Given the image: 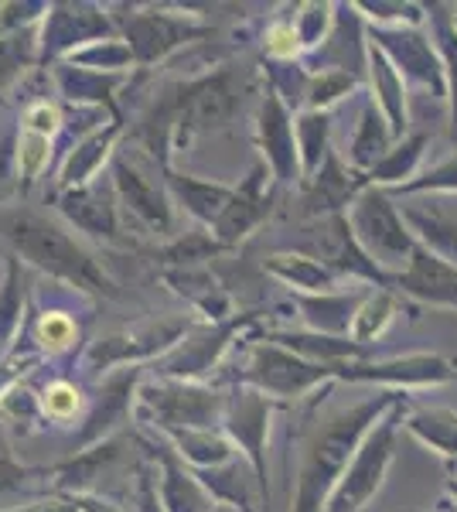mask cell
Instances as JSON below:
<instances>
[{
    "label": "cell",
    "mask_w": 457,
    "mask_h": 512,
    "mask_svg": "<svg viewBox=\"0 0 457 512\" xmlns=\"http://www.w3.org/2000/svg\"><path fill=\"white\" fill-rule=\"evenodd\" d=\"M116 21L99 4H48L41 21V62H65L72 52L113 38Z\"/></svg>",
    "instance_id": "11"
},
{
    "label": "cell",
    "mask_w": 457,
    "mask_h": 512,
    "mask_svg": "<svg viewBox=\"0 0 457 512\" xmlns=\"http://www.w3.org/2000/svg\"><path fill=\"white\" fill-rule=\"evenodd\" d=\"M137 512H164L161 495H157V478L151 475V468H140V478H137Z\"/></svg>",
    "instance_id": "52"
},
{
    "label": "cell",
    "mask_w": 457,
    "mask_h": 512,
    "mask_svg": "<svg viewBox=\"0 0 457 512\" xmlns=\"http://www.w3.org/2000/svg\"><path fill=\"white\" fill-rule=\"evenodd\" d=\"M338 379H376V383H434V379H447V366L440 359H393V362H379V366H342Z\"/></svg>",
    "instance_id": "32"
},
{
    "label": "cell",
    "mask_w": 457,
    "mask_h": 512,
    "mask_svg": "<svg viewBox=\"0 0 457 512\" xmlns=\"http://www.w3.org/2000/svg\"><path fill=\"white\" fill-rule=\"evenodd\" d=\"M294 253L314 256L318 263H324L328 270H335L338 277H365V280H386V274L362 253L359 239H355L352 226H348L345 212H335V216L324 219H311L304 226L301 239H297Z\"/></svg>",
    "instance_id": "10"
},
{
    "label": "cell",
    "mask_w": 457,
    "mask_h": 512,
    "mask_svg": "<svg viewBox=\"0 0 457 512\" xmlns=\"http://www.w3.org/2000/svg\"><path fill=\"white\" fill-rule=\"evenodd\" d=\"M417 188H457V161L444 164V168H437V171H430L423 181L406 185V192H417Z\"/></svg>",
    "instance_id": "53"
},
{
    "label": "cell",
    "mask_w": 457,
    "mask_h": 512,
    "mask_svg": "<svg viewBox=\"0 0 457 512\" xmlns=\"http://www.w3.org/2000/svg\"><path fill=\"white\" fill-rule=\"evenodd\" d=\"M164 437H168V448L178 454L188 468H195V472L219 468L239 454L236 444L229 441V434H222V431H174Z\"/></svg>",
    "instance_id": "30"
},
{
    "label": "cell",
    "mask_w": 457,
    "mask_h": 512,
    "mask_svg": "<svg viewBox=\"0 0 457 512\" xmlns=\"http://www.w3.org/2000/svg\"><path fill=\"white\" fill-rule=\"evenodd\" d=\"M24 328V277L21 260H7V274L0 284V349L18 338Z\"/></svg>",
    "instance_id": "39"
},
{
    "label": "cell",
    "mask_w": 457,
    "mask_h": 512,
    "mask_svg": "<svg viewBox=\"0 0 457 512\" xmlns=\"http://www.w3.org/2000/svg\"><path fill=\"white\" fill-rule=\"evenodd\" d=\"M41 420V403H38V393H31L28 386L14 383L11 390L0 396V424L7 427H18V431H31L38 427Z\"/></svg>",
    "instance_id": "45"
},
{
    "label": "cell",
    "mask_w": 457,
    "mask_h": 512,
    "mask_svg": "<svg viewBox=\"0 0 457 512\" xmlns=\"http://www.w3.org/2000/svg\"><path fill=\"white\" fill-rule=\"evenodd\" d=\"M400 287L417 297H427V301L457 304V267H451L447 260H437L434 253L417 246L406 270L400 274Z\"/></svg>",
    "instance_id": "27"
},
{
    "label": "cell",
    "mask_w": 457,
    "mask_h": 512,
    "mask_svg": "<svg viewBox=\"0 0 457 512\" xmlns=\"http://www.w3.org/2000/svg\"><path fill=\"white\" fill-rule=\"evenodd\" d=\"M21 130H35V134L55 137L58 130H62V113H58L55 103H48V99H38V103L24 106Z\"/></svg>",
    "instance_id": "51"
},
{
    "label": "cell",
    "mask_w": 457,
    "mask_h": 512,
    "mask_svg": "<svg viewBox=\"0 0 457 512\" xmlns=\"http://www.w3.org/2000/svg\"><path fill=\"white\" fill-rule=\"evenodd\" d=\"M267 342H277L284 349L297 352L301 359H311L318 366H348V359H362L369 345H359L355 338L314 335V332H277L267 335Z\"/></svg>",
    "instance_id": "29"
},
{
    "label": "cell",
    "mask_w": 457,
    "mask_h": 512,
    "mask_svg": "<svg viewBox=\"0 0 457 512\" xmlns=\"http://www.w3.org/2000/svg\"><path fill=\"white\" fill-rule=\"evenodd\" d=\"M400 417H403V407L396 403V407L389 410L369 434H365L362 448L355 451L352 465L345 468L342 482L335 485V492H331L324 512H359L365 502L376 495L382 478H386L389 461H393V441H396Z\"/></svg>",
    "instance_id": "6"
},
{
    "label": "cell",
    "mask_w": 457,
    "mask_h": 512,
    "mask_svg": "<svg viewBox=\"0 0 457 512\" xmlns=\"http://www.w3.org/2000/svg\"><path fill=\"white\" fill-rule=\"evenodd\" d=\"M369 76H372V89H376L379 110L382 117L389 120L393 134H403L406 130V103H403V76L386 55L379 52L369 41Z\"/></svg>",
    "instance_id": "33"
},
{
    "label": "cell",
    "mask_w": 457,
    "mask_h": 512,
    "mask_svg": "<svg viewBox=\"0 0 457 512\" xmlns=\"http://www.w3.org/2000/svg\"><path fill=\"white\" fill-rule=\"evenodd\" d=\"M338 373H342V366H318V362L301 359L297 352L263 338L249 349L243 379L249 390L270 396V400H297V396L311 393L314 386L338 379Z\"/></svg>",
    "instance_id": "5"
},
{
    "label": "cell",
    "mask_w": 457,
    "mask_h": 512,
    "mask_svg": "<svg viewBox=\"0 0 457 512\" xmlns=\"http://www.w3.org/2000/svg\"><path fill=\"white\" fill-rule=\"evenodd\" d=\"M65 62L76 65V69L106 72V76H127L130 65H137L134 62V52H130V45L120 35L103 38V41H93V45H86V48H79V52H72Z\"/></svg>",
    "instance_id": "37"
},
{
    "label": "cell",
    "mask_w": 457,
    "mask_h": 512,
    "mask_svg": "<svg viewBox=\"0 0 457 512\" xmlns=\"http://www.w3.org/2000/svg\"><path fill=\"white\" fill-rule=\"evenodd\" d=\"M151 451L157 461V495H161L164 512H212L215 509L212 492L202 485L195 468H188L168 444H154Z\"/></svg>",
    "instance_id": "18"
},
{
    "label": "cell",
    "mask_w": 457,
    "mask_h": 512,
    "mask_svg": "<svg viewBox=\"0 0 457 512\" xmlns=\"http://www.w3.org/2000/svg\"><path fill=\"white\" fill-rule=\"evenodd\" d=\"M297 137V158H301V178L311 181L331 158V113L304 110L294 123Z\"/></svg>",
    "instance_id": "34"
},
{
    "label": "cell",
    "mask_w": 457,
    "mask_h": 512,
    "mask_svg": "<svg viewBox=\"0 0 457 512\" xmlns=\"http://www.w3.org/2000/svg\"><path fill=\"white\" fill-rule=\"evenodd\" d=\"M270 417H273V400L249 386L229 393L226 407V427L229 441L246 454V461L253 465V472L260 475V482L267 485V434H270Z\"/></svg>",
    "instance_id": "14"
},
{
    "label": "cell",
    "mask_w": 457,
    "mask_h": 512,
    "mask_svg": "<svg viewBox=\"0 0 457 512\" xmlns=\"http://www.w3.org/2000/svg\"><path fill=\"white\" fill-rule=\"evenodd\" d=\"M48 161H52V137L35 134V130H18L14 140V164H18V178L24 181V188L35 185L45 175Z\"/></svg>",
    "instance_id": "40"
},
{
    "label": "cell",
    "mask_w": 457,
    "mask_h": 512,
    "mask_svg": "<svg viewBox=\"0 0 457 512\" xmlns=\"http://www.w3.org/2000/svg\"><path fill=\"white\" fill-rule=\"evenodd\" d=\"M41 475L35 468H24L11 451V437H7L4 424H0V495L24 492L31 485V478Z\"/></svg>",
    "instance_id": "50"
},
{
    "label": "cell",
    "mask_w": 457,
    "mask_h": 512,
    "mask_svg": "<svg viewBox=\"0 0 457 512\" xmlns=\"http://www.w3.org/2000/svg\"><path fill=\"white\" fill-rule=\"evenodd\" d=\"M123 448H127V434H113V437H106V441L93 444V448L76 451L69 461H62V465L41 468V475L52 478V485H55L58 492H65V495H86L89 485H93L96 478L103 475L116 458H120Z\"/></svg>",
    "instance_id": "21"
},
{
    "label": "cell",
    "mask_w": 457,
    "mask_h": 512,
    "mask_svg": "<svg viewBox=\"0 0 457 512\" xmlns=\"http://www.w3.org/2000/svg\"><path fill=\"white\" fill-rule=\"evenodd\" d=\"M137 383H140L137 366L120 369V373L103 379V386L96 390L93 407H89V414H86V424H82V431H79V451L113 437L116 427L130 417V403H134V396H137Z\"/></svg>",
    "instance_id": "17"
},
{
    "label": "cell",
    "mask_w": 457,
    "mask_h": 512,
    "mask_svg": "<svg viewBox=\"0 0 457 512\" xmlns=\"http://www.w3.org/2000/svg\"><path fill=\"white\" fill-rule=\"evenodd\" d=\"M24 362H28V359H0V396L11 390L14 383H18Z\"/></svg>",
    "instance_id": "56"
},
{
    "label": "cell",
    "mask_w": 457,
    "mask_h": 512,
    "mask_svg": "<svg viewBox=\"0 0 457 512\" xmlns=\"http://www.w3.org/2000/svg\"><path fill=\"white\" fill-rule=\"evenodd\" d=\"M168 280L188 297L191 304H195L198 311H205V315H209L212 321H229L232 318L229 315V294L222 291L219 284H215L212 274L191 267V270H171Z\"/></svg>",
    "instance_id": "35"
},
{
    "label": "cell",
    "mask_w": 457,
    "mask_h": 512,
    "mask_svg": "<svg viewBox=\"0 0 457 512\" xmlns=\"http://www.w3.org/2000/svg\"><path fill=\"white\" fill-rule=\"evenodd\" d=\"M110 181H113L116 202H120L140 226L151 229L154 236L171 233L174 212H171L168 185H161L137 154L116 151L110 158Z\"/></svg>",
    "instance_id": "7"
},
{
    "label": "cell",
    "mask_w": 457,
    "mask_h": 512,
    "mask_svg": "<svg viewBox=\"0 0 457 512\" xmlns=\"http://www.w3.org/2000/svg\"><path fill=\"white\" fill-rule=\"evenodd\" d=\"M55 82L58 93L69 99L72 106H86V110H106L110 117H116V93L123 86V76H106V72L93 69H76L69 62H55ZM120 120V117H116Z\"/></svg>",
    "instance_id": "25"
},
{
    "label": "cell",
    "mask_w": 457,
    "mask_h": 512,
    "mask_svg": "<svg viewBox=\"0 0 457 512\" xmlns=\"http://www.w3.org/2000/svg\"><path fill=\"white\" fill-rule=\"evenodd\" d=\"M0 352H4V349H0Z\"/></svg>",
    "instance_id": "58"
},
{
    "label": "cell",
    "mask_w": 457,
    "mask_h": 512,
    "mask_svg": "<svg viewBox=\"0 0 457 512\" xmlns=\"http://www.w3.org/2000/svg\"><path fill=\"white\" fill-rule=\"evenodd\" d=\"M31 342L41 355H69L79 342V321L69 311H41L31 325Z\"/></svg>",
    "instance_id": "38"
},
{
    "label": "cell",
    "mask_w": 457,
    "mask_h": 512,
    "mask_svg": "<svg viewBox=\"0 0 457 512\" xmlns=\"http://www.w3.org/2000/svg\"><path fill=\"white\" fill-rule=\"evenodd\" d=\"M372 45H376L393 65H400V72H406L410 79L430 86L437 96L444 93V82H440V69H437L434 52H430V45L417 35V31L379 28V31H372Z\"/></svg>",
    "instance_id": "23"
},
{
    "label": "cell",
    "mask_w": 457,
    "mask_h": 512,
    "mask_svg": "<svg viewBox=\"0 0 457 512\" xmlns=\"http://www.w3.org/2000/svg\"><path fill=\"white\" fill-rule=\"evenodd\" d=\"M195 321L191 318H168L151 321V325L127 328V332L106 335L89 345L86 366L89 369H113V366H134L140 359H151L157 352H171L185 338Z\"/></svg>",
    "instance_id": "12"
},
{
    "label": "cell",
    "mask_w": 457,
    "mask_h": 512,
    "mask_svg": "<svg viewBox=\"0 0 457 512\" xmlns=\"http://www.w3.org/2000/svg\"><path fill=\"white\" fill-rule=\"evenodd\" d=\"M229 396L222 390L185 379H151L137 386V414L161 434L174 431H219L226 420Z\"/></svg>",
    "instance_id": "3"
},
{
    "label": "cell",
    "mask_w": 457,
    "mask_h": 512,
    "mask_svg": "<svg viewBox=\"0 0 457 512\" xmlns=\"http://www.w3.org/2000/svg\"><path fill=\"white\" fill-rule=\"evenodd\" d=\"M263 52H267L277 65H287L294 59H301L304 48H301V38H297L294 18H280V21H273L267 31H263Z\"/></svg>",
    "instance_id": "49"
},
{
    "label": "cell",
    "mask_w": 457,
    "mask_h": 512,
    "mask_svg": "<svg viewBox=\"0 0 457 512\" xmlns=\"http://www.w3.org/2000/svg\"><path fill=\"white\" fill-rule=\"evenodd\" d=\"M58 212L72 222L82 233L93 239H106V243H123V226H120V202H116L113 181H89L72 192H58Z\"/></svg>",
    "instance_id": "16"
},
{
    "label": "cell",
    "mask_w": 457,
    "mask_h": 512,
    "mask_svg": "<svg viewBox=\"0 0 457 512\" xmlns=\"http://www.w3.org/2000/svg\"><path fill=\"white\" fill-rule=\"evenodd\" d=\"M253 325V315H232L229 321H212V325L191 328V332L157 359L154 373L157 379H185V383H198L209 369L219 366L222 352L232 345V338Z\"/></svg>",
    "instance_id": "9"
},
{
    "label": "cell",
    "mask_w": 457,
    "mask_h": 512,
    "mask_svg": "<svg viewBox=\"0 0 457 512\" xmlns=\"http://www.w3.org/2000/svg\"><path fill=\"white\" fill-rule=\"evenodd\" d=\"M406 427L434 448L457 454V414H451V410H420V414L406 420Z\"/></svg>",
    "instance_id": "42"
},
{
    "label": "cell",
    "mask_w": 457,
    "mask_h": 512,
    "mask_svg": "<svg viewBox=\"0 0 457 512\" xmlns=\"http://www.w3.org/2000/svg\"><path fill=\"white\" fill-rule=\"evenodd\" d=\"M400 403L396 393H379L362 403L338 410V414L318 420L307 431L301 448V472H297V492L290 512H324L335 485L342 482L345 468L352 465L355 451L362 448L365 434L376 427L386 410Z\"/></svg>",
    "instance_id": "1"
},
{
    "label": "cell",
    "mask_w": 457,
    "mask_h": 512,
    "mask_svg": "<svg viewBox=\"0 0 457 512\" xmlns=\"http://www.w3.org/2000/svg\"><path fill=\"white\" fill-rule=\"evenodd\" d=\"M393 137H396L393 127L382 117L379 106L365 103L359 113V123H355V137L348 140L345 158L352 161L355 171H372L389 151H393Z\"/></svg>",
    "instance_id": "28"
},
{
    "label": "cell",
    "mask_w": 457,
    "mask_h": 512,
    "mask_svg": "<svg viewBox=\"0 0 457 512\" xmlns=\"http://www.w3.org/2000/svg\"><path fill=\"white\" fill-rule=\"evenodd\" d=\"M0 236L24 263L38 267L41 274L62 280L82 294L93 297H120V287L96 263V256L79 243L65 226L41 216L28 205H7L0 209Z\"/></svg>",
    "instance_id": "2"
},
{
    "label": "cell",
    "mask_w": 457,
    "mask_h": 512,
    "mask_svg": "<svg viewBox=\"0 0 457 512\" xmlns=\"http://www.w3.org/2000/svg\"><path fill=\"white\" fill-rule=\"evenodd\" d=\"M307 72H348L359 76L369 65V41L362 35V18L355 4H338L328 38L304 59Z\"/></svg>",
    "instance_id": "15"
},
{
    "label": "cell",
    "mask_w": 457,
    "mask_h": 512,
    "mask_svg": "<svg viewBox=\"0 0 457 512\" xmlns=\"http://www.w3.org/2000/svg\"><path fill=\"white\" fill-rule=\"evenodd\" d=\"M212 512H236V509H232V506H222V502H215V509Z\"/></svg>",
    "instance_id": "57"
},
{
    "label": "cell",
    "mask_w": 457,
    "mask_h": 512,
    "mask_svg": "<svg viewBox=\"0 0 457 512\" xmlns=\"http://www.w3.org/2000/svg\"><path fill=\"white\" fill-rule=\"evenodd\" d=\"M41 62V24L14 35H0V89H7L24 69Z\"/></svg>",
    "instance_id": "36"
},
{
    "label": "cell",
    "mask_w": 457,
    "mask_h": 512,
    "mask_svg": "<svg viewBox=\"0 0 457 512\" xmlns=\"http://www.w3.org/2000/svg\"><path fill=\"white\" fill-rule=\"evenodd\" d=\"M335 4H304L301 14L294 18V28H297V38H301V48L304 55H311L314 48L328 38L331 31V21H335Z\"/></svg>",
    "instance_id": "48"
},
{
    "label": "cell",
    "mask_w": 457,
    "mask_h": 512,
    "mask_svg": "<svg viewBox=\"0 0 457 512\" xmlns=\"http://www.w3.org/2000/svg\"><path fill=\"white\" fill-rule=\"evenodd\" d=\"M38 403H41V417L62 424V420H72L82 414L86 393H82V386H76L72 379H48L38 393Z\"/></svg>",
    "instance_id": "41"
},
{
    "label": "cell",
    "mask_w": 457,
    "mask_h": 512,
    "mask_svg": "<svg viewBox=\"0 0 457 512\" xmlns=\"http://www.w3.org/2000/svg\"><path fill=\"white\" fill-rule=\"evenodd\" d=\"M123 134V123L110 120L106 127L89 130L86 137L76 140L69 154H65V164L58 171V192H72V188H82L89 181H96L99 168L116 154V140Z\"/></svg>",
    "instance_id": "20"
},
{
    "label": "cell",
    "mask_w": 457,
    "mask_h": 512,
    "mask_svg": "<svg viewBox=\"0 0 457 512\" xmlns=\"http://www.w3.org/2000/svg\"><path fill=\"white\" fill-rule=\"evenodd\" d=\"M352 89H355V76H348V72H311L304 89V103L314 113H328Z\"/></svg>",
    "instance_id": "43"
},
{
    "label": "cell",
    "mask_w": 457,
    "mask_h": 512,
    "mask_svg": "<svg viewBox=\"0 0 457 512\" xmlns=\"http://www.w3.org/2000/svg\"><path fill=\"white\" fill-rule=\"evenodd\" d=\"M123 41L130 45L137 65H154L178 52L181 45L212 38L215 28L198 14H171V11H140L120 21Z\"/></svg>",
    "instance_id": "8"
},
{
    "label": "cell",
    "mask_w": 457,
    "mask_h": 512,
    "mask_svg": "<svg viewBox=\"0 0 457 512\" xmlns=\"http://www.w3.org/2000/svg\"><path fill=\"white\" fill-rule=\"evenodd\" d=\"M348 226H352L355 239H359L362 253L386 274V270H406L413 256V236L403 226V216L393 209V202L386 198V192L365 185L355 202L348 205Z\"/></svg>",
    "instance_id": "4"
},
{
    "label": "cell",
    "mask_w": 457,
    "mask_h": 512,
    "mask_svg": "<svg viewBox=\"0 0 457 512\" xmlns=\"http://www.w3.org/2000/svg\"><path fill=\"white\" fill-rule=\"evenodd\" d=\"M72 502L79 506V512H123L116 502H110V499H99V495H72Z\"/></svg>",
    "instance_id": "55"
},
{
    "label": "cell",
    "mask_w": 457,
    "mask_h": 512,
    "mask_svg": "<svg viewBox=\"0 0 457 512\" xmlns=\"http://www.w3.org/2000/svg\"><path fill=\"white\" fill-rule=\"evenodd\" d=\"M267 270L280 277L297 294H331L338 284V274L304 253H273L267 256Z\"/></svg>",
    "instance_id": "31"
},
{
    "label": "cell",
    "mask_w": 457,
    "mask_h": 512,
    "mask_svg": "<svg viewBox=\"0 0 457 512\" xmlns=\"http://www.w3.org/2000/svg\"><path fill=\"white\" fill-rule=\"evenodd\" d=\"M294 304L301 308L304 325L311 328L314 335H335V338H348L355 325V315L365 304L362 294H345V291H331V294H297L294 291Z\"/></svg>",
    "instance_id": "24"
},
{
    "label": "cell",
    "mask_w": 457,
    "mask_h": 512,
    "mask_svg": "<svg viewBox=\"0 0 457 512\" xmlns=\"http://www.w3.org/2000/svg\"><path fill=\"white\" fill-rule=\"evenodd\" d=\"M11 512H79V506L72 502V495H52V499H38V502H31V506H21Z\"/></svg>",
    "instance_id": "54"
},
{
    "label": "cell",
    "mask_w": 457,
    "mask_h": 512,
    "mask_svg": "<svg viewBox=\"0 0 457 512\" xmlns=\"http://www.w3.org/2000/svg\"><path fill=\"white\" fill-rule=\"evenodd\" d=\"M393 321V297L386 291L365 297V304L359 308V315H355V325H352V338L359 345H369L372 338H379L386 332V325Z\"/></svg>",
    "instance_id": "46"
},
{
    "label": "cell",
    "mask_w": 457,
    "mask_h": 512,
    "mask_svg": "<svg viewBox=\"0 0 457 512\" xmlns=\"http://www.w3.org/2000/svg\"><path fill=\"white\" fill-rule=\"evenodd\" d=\"M202 478V485L212 492L215 502L222 506H232L236 512H260L263 495H267V485L260 482V475L253 472V465L243 458H232L219 468H205V472H195Z\"/></svg>",
    "instance_id": "22"
},
{
    "label": "cell",
    "mask_w": 457,
    "mask_h": 512,
    "mask_svg": "<svg viewBox=\"0 0 457 512\" xmlns=\"http://www.w3.org/2000/svg\"><path fill=\"white\" fill-rule=\"evenodd\" d=\"M406 219L420 229L423 239H427L434 250L451 256V267H457V222L440 219V216H427V212H420V209H406Z\"/></svg>",
    "instance_id": "47"
},
{
    "label": "cell",
    "mask_w": 457,
    "mask_h": 512,
    "mask_svg": "<svg viewBox=\"0 0 457 512\" xmlns=\"http://www.w3.org/2000/svg\"><path fill=\"white\" fill-rule=\"evenodd\" d=\"M161 175H164L168 192L185 205L188 216H195L202 226H209V229L219 222V216L226 212V205L232 202V195H236V188L232 185H219V181H202V178L181 175V171H174L171 164L168 168H161Z\"/></svg>",
    "instance_id": "26"
},
{
    "label": "cell",
    "mask_w": 457,
    "mask_h": 512,
    "mask_svg": "<svg viewBox=\"0 0 457 512\" xmlns=\"http://www.w3.org/2000/svg\"><path fill=\"white\" fill-rule=\"evenodd\" d=\"M273 195L263 192V168H256L243 185L236 188L232 202L226 205V212L219 216V222L212 226V239L226 250V246H239L243 239L270 216Z\"/></svg>",
    "instance_id": "19"
},
{
    "label": "cell",
    "mask_w": 457,
    "mask_h": 512,
    "mask_svg": "<svg viewBox=\"0 0 457 512\" xmlns=\"http://www.w3.org/2000/svg\"><path fill=\"white\" fill-rule=\"evenodd\" d=\"M256 134H260V147L273 175V185H294V181H301L294 113H290V103L273 86H267V93H263L260 117H256Z\"/></svg>",
    "instance_id": "13"
},
{
    "label": "cell",
    "mask_w": 457,
    "mask_h": 512,
    "mask_svg": "<svg viewBox=\"0 0 457 512\" xmlns=\"http://www.w3.org/2000/svg\"><path fill=\"white\" fill-rule=\"evenodd\" d=\"M423 144H427V137H410V140H403L400 147H393V151L382 158L376 168L369 171V185L376 188V185H389V181H400L406 178L413 171V164L420 161V154H423Z\"/></svg>",
    "instance_id": "44"
}]
</instances>
